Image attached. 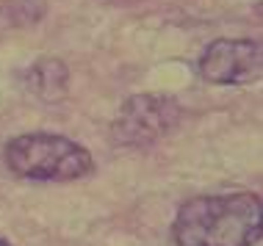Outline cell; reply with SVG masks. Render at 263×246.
<instances>
[{"instance_id":"5b68a950","label":"cell","mask_w":263,"mask_h":246,"mask_svg":"<svg viewBox=\"0 0 263 246\" xmlns=\"http://www.w3.org/2000/svg\"><path fill=\"white\" fill-rule=\"evenodd\" d=\"M67 83H69V72L64 67V61L59 58H42L25 72L28 91H33L39 100H47V102L61 100L67 94Z\"/></svg>"},{"instance_id":"7a4b0ae2","label":"cell","mask_w":263,"mask_h":246,"mask_svg":"<svg viewBox=\"0 0 263 246\" xmlns=\"http://www.w3.org/2000/svg\"><path fill=\"white\" fill-rule=\"evenodd\" d=\"M6 166L23 180L67 182L86 177L95 166L89 150L53 133H25L6 144Z\"/></svg>"},{"instance_id":"6da1fadb","label":"cell","mask_w":263,"mask_h":246,"mask_svg":"<svg viewBox=\"0 0 263 246\" xmlns=\"http://www.w3.org/2000/svg\"><path fill=\"white\" fill-rule=\"evenodd\" d=\"M260 238L258 194L194 196L177 210V246H255Z\"/></svg>"},{"instance_id":"3957f363","label":"cell","mask_w":263,"mask_h":246,"mask_svg":"<svg viewBox=\"0 0 263 246\" xmlns=\"http://www.w3.org/2000/svg\"><path fill=\"white\" fill-rule=\"evenodd\" d=\"M180 102L169 94H133L122 102L111 122V138L119 147H153L158 138L172 133L180 122Z\"/></svg>"},{"instance_id":"8992f818","label":"cell","mask_w":263,"mask_h":246,"mask_svg":"<svg viewBox=\"0 0 263 246\" xmlns=\"http://www.w3.org/2000/svg\"><path fill=\"white\" fill-rule=\"evenodd\" d=\"M0 246H9V243H6V241H0Z\"/></svg>"},{"instance_id":"277c9868","label":"cell","mask_w":263,"mask_h":246,"mask_svg":"<svg viewBox=\"0 0 263 246\" xmlns=\"http://www.w3.org/2000/svg\"><path fill=\"white\" fill-rule=\"evenodd\" d=\"M200 75L216 86H244L260 80L263 50L258 39H219L200 55Z\"/></svg>"}]
</instances>
